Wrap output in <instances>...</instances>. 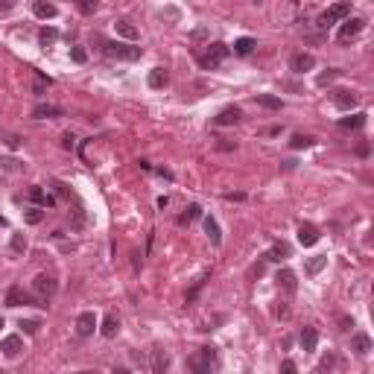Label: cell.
<instances>
[{
	"label": "cell",
	"instance_id": "44",
	"mask_svg": "<svg viewBox=\"0 0 374 374\" xmlns=\"http://www.w3.org/2000/svg\"><path fill=\"white\" fill-rule=\"evenodd\" d=\"M263 135H266V138H272V135H280V126H269V129H263Z\"/></svg>",
	"mask_w": 374,
	"mask_h": 374
},
{
	"label": "cell",
	"instance_id": "26",
	"mask_svg": "<svg viewBox=\"0 0 374 374\" xmlns=\"http://www.w3.org/2000/svg\"><path fill=\"white\" fill-rule=\"evenodd\" d=\"M366 117H369V114L357 111V114H351V117H342L339 126H342V129H363V126H366Z\"/></svg>",
	"mask_w": 374,
	"mask_h": 374
},
{
	"label": "cell",
	"instance_id": "14",
	"mask_svg": "<svg viewBox=\"0 0 374 374\" xmlns=\"http://www.w3.org/2000/svg\"><path fill=\"white\" fill-rule=\"evenodd\" d=\"M64 111L59 105H50V102H38L35 108H32V117L35 120H44V117H62Z\"/></svg>",
	"mask_w": 374,
	"mask_h": 374
},
{
	"label": "cell",
	"instance_id": "35",
	"mask_svg": "<svg viewBox=\"0 0 374 374\" xmlns=\"http://www.w3.org/2000/svg\"><path fill=\"white\" fill-rule=\"evenodd\" d=\"M21 327H24V333L35 336V333H38V327H41V322H35V319H21Z\"/></svg>",
	"mask_w": 374,
	"mask_h": 374
},
{
	"label": "cell",
	"instance_id": "6",
	"mask_svg": "<svg viewBox=\"0 0 374 374\" xmlns=\"http://www.w3.org/2000/svg\"><path fill=\"white\" fill-rule=\"evenodd\" d=\"M6 304H9V307H21V304H35V307H47L44 301H38V298H32L30 292H24L21 286H12V289L6 292Z\"/></svg>",
	"mask_w": 374,
	"mask_h": 374
},
{
	"label": "cell",
	"instance_id": "41",
	"mask_svg": "<svg viewBox=\"0 0 374 374\" xmlns=\"http://www.w3.org/2000/svg\"><path fill=\"white\" fill-rule=\"evenodd\" d=\"M6 146H9V149H18V146H21V138H15V135H6Z\"/></svg>",
	"mask_w": 374,
	"mask_h": 374
},
{
	"label": "cell",
	"instance_id": "47",
	"mask_svg": "<svg viewBox=\"0 0 374 374\" xmlns=\"http://www.w3.org/2000/svg\"><path fill=\"white\" fill-rule=\"evenodd\" d=\"M3 164H6V170H15V167H18V161H15V158H6Z\"/></svg>",
	"mask_w": 374,
	"mask_h": 374
},
{
	"label": "cell",
	"instance_id": "29",
	"mask_svg": "<svg viewBox=\"0 0 374 374\" xmlns=\"http://www.w3.org/2000/svg\"><path fill=\"white\" fill-rule=\"evenodd\" d=\"M257 105L278 111V108H280V99H278V96H272V94H257Z\"/></svg>",
	"mask_w": 374,
	"mask_h": 374
},
{
	"label": "cell",
	"instance_id": "49",
	"mask_svg": "<svg viewBox=\"0 0 374 374\" xmlns=\"http://www.w3.org/2000/svg\"><path fill=\"white\" fill-rule=\"evenodd\" d=\"M3 225H6V219H3V217H0V228H3Z\"/></svg>",
	"mask_w": 374,
	"mask_h": 374
},
{
	"label": "cell",
	"instance_id": "23",
	"mask_svg": "<svg viewBox=\"0 0 374 374\" xmlns=\"http://www.w3.org/2000/svg\"><path fill=\"white\" fill-rule=\"evenodd\" d=\"M275 280H278V283L286 289V292H289V295H292V292H295V286H298V283H295V272H289V269H280Z\"/></svg>",
	"mask_w": 374,
	"mask_h": 374
},
{
	"label": "cell",
	"instance_id": "40",
	"mask_svg": "<svg viewBox=\"0 0 374 374\" xmlns=\"http://www.w3.org/2000/svg\"><path fill=\"white\" fill-rule=\"evenodd\" d=\"M280 374H298L295 363H292V360H283V363H280Z\"/></svg>",
	"mask_w": 374,
	"mask_h": 374
},
{
	"label": "cell",
	"instance_id": "15",
	"mask_svg": "<svg viewBox=\"0 0 374 374\" xmlns=\"http://www.w3.org/2000/svg\"><path fill=\"white\" fill-rule=\"evenodd\" d=\"M351 351H354V354H360V357H363V354H369V351H372V336H369V333H363V330H360V333H354V336H351Z\"/></svg>",
	"mask_w": 374,
	"mask_h": 374
},
{
	"label": "cell",
	"instance_id": "16",
	"mask_svg": "<svg viewBox=\"0 0 374 374\" xmlns=\"http://www.w3.org/2000/svg\"><path fill=\"white\" fill-rule=\"evenodd\" d=\"M170 369V354L164 348H155L152 351V374H167Z\"/></svg>",
	"mask_w": 374,
	"mask_h": 374
},
{
	"label": "cell",
	"instance_id": "25",
	"mask_svg": "<svg viewBox=\"0 0 374 374\" xmlns=\"http://www.w3.org/2000/svg\"><path fill=\"white\" fill-rule=\"evenodd\" d=\"M205 231H208V237H211L214 246H222V234H219V225L214 217H205Z\"/></svg>",
	"mask_w": 374,
	"mask_h": 374
},
{
	"label": "cell",
	"instance_id": "3",
	"mask_svg": "<svg viewBox=\"0 0 374 374\" xmlns=\"http://www.w3.org/2000/svg\"><path fill=\"white\" fill-rule=\"evenodd\" d=\"M214 366H217V348H199L190 357L193 374H214Z\"/></svg>",
	"mask_w": 374,
	"mask_h": 374
},
{
	"label": "cell",
	"instance_id": "27",
	"mask_svg": "<svg viewBox=\"0 0 374 374\" xmlns=\"http://www.w3.org/2000/svg\"><path fill=\"white\" fill-rule=\"evenodd\" d=\"M325 266H327V254H316L307 260V275H319Z\"/></svg>",
	"mask_w": 374,
	"mask_h": 374
},
{
	"label": "cell",
	"instance_id": "8",
	"mask_svg": "<svg viewBox=\"0 0 374 374\" xmlns=\"http://www.w3.org/2000/svg\"><path fill=\"white\" fill-rule=\"evenodd\" d=\"M316 67V56L313 53H295L292 59H289V70L292 73H307Z\"/></svg>",
	"mask_w": 374,
	"mask_h": 374
},
{
	"label": "cell",
	"instance_id": "10",
	"mask_svg": "<svg viewBox=\"0 0 374 374\" xmlns=\"http://www.w3.org/2000/svg\"><path fill=\"white\" fill-rule=\"evenodd\" d=\"M94 330H96V316L91 310L79 313V319H76V333L79 336H91Z\"/></svg>",
	"mask_w": 374,
	"mask_h": 374
},
{
	"label": "cell",
	"instance_id": "7",
	"mask_svg": "<svg viewBox=\"0 0 374 374\" xmlns=\"http://www.w3.org/2000/svg\"><path fill=\"white\" fill-rule=\"evenodd\" d=\"M56 289H59V283H56L53 275H38V278L32 280V292H35V295H41V298L56 295Z\"/></svg>",
	"mask_w": 374,
	"mask_h": 374
},
{
	"label": "cell",
	"instance_id": "11",
	"mask_svg": "<svg viewBox=\"0 0 374 374\" xmlns=\"http://www.w3.org/2000/svg\"><path fill=\"white\" fill-rule=\"evenodd\" d=\"M298 243L301 246H316L319 243V228L313 222H301L298 225Z\"/></svg>",
	"mask_w": 374,
	"mask_h": 374
},
{
	"label": "cell",
	"instance_id": "19",
	"mask_svg": "<svg viewBox=\"0 0 374 374\" xmlns=\"http://www.w3.org/2000/svg\"><path fill=\"white\" fill-rule=\"evenodd\" d=\"M0 351H3L6 357H18V354L24 351V342H21V336H6V339L0 342Z\"/></svg>",
	"mask_w": 374,
	"mask_h": 374
},
{
	"label": "cell",
	"instance_id": "22",
	"mask_svg": "<svg viewBox=\"0 0 374 374\" xmlns=\"http://www.w3.org/2000/svg\"><path fill=\"white\" fill-rule=\"evenodd\" d=\"M114 30H117V35L126 38V41H138V30H135L129 21H123V18H120V21H114Z\"/></svg>",
	"mask_w": 374,
	"mask_h": 374
},
{
	"label": "cell",
	"instance_id": "39",
	"mask_svg": "<svg viewBox=\"0 0 374 374\" xmlns=\"http://www.w3.org/2000/svg\"><path fill=\"white\" fill-rule=\"evenodd\" d=\"M79 12H85V15H94V12H96V3H91V0H79Z\"/></svg>",
	"mask_w": 374,
	"mask_h": 374
},
{
	"label": "cell",
	"instance_id": "28",
	"mask_svg": "<svg viewBox=\"0 0 374 374\" xmlns=\"http://www.w3.org/2000/svg\"><path fill=\"white\" fill-rule=\"evenodd\" d=\"M56 38H59V30H56V27H41V30H38V41H41L44 47L56 44Z\"/></svg>",
	"mask_w": 374,
	"mask_h": 374
},
{
	"label": "cell",
	"instance_id": "17",
	"mask_svg": "<svg viewBox=\"0 0 374 374\" xmlns=\"http://www.w3.org/2000/svg\"><path fill=\"white\" fill-rule=\"evenodd\" d=\"M298 342H301V348H304L307 354H313V351H316V345H319V330H316V327H310V325H307V327L301 330V336H298Z\"/></svg>",
	"mask_w": 374,
	"mask_h": 374
},
{
	"label": "cell",
	"instance_id": "21",
	"mask_svg": "<svg viewBox=\"0 0 374 374\" xmlns=\"http://www.w3.org/2000/svg\"><path fill=\"white\" fill-rule=\"evenodd\" d=\"M30 199L35 202V208H41V205H44V208H53V205H56V199H53L50 193H44L41 187H32V190H30Z\"/></svg>",
	"mask_w": 374,
	"mask_h": 374
},
{
	"label": "cell",
	"instance_id": "5",
	"mask_svg": "<svg viewBox=\"0 0 374 374\" xmlns=\"http://www.w3.org/2000/svg\"><path fill=\"white\" fill-rule=\"evenodd\" d=\"M363 27H366V21H363V18H348L342 27H339V32H336V41H339V44L354 41V38L363 32Z\"/></svg>",
	"mask_w": 374,
	"mask_h": 374
},
{
	"label": "cell",
	"instance_id": "38",
	"mask_svg": "<svg viewBox=\"0 0 374 374\" xmlns=\"http://www.w3.org/2000/svg\"><path fill=\"white\" fill-rule=\"evenodd\" d=\"M339 73H342V70H327V73H322V76L316 79V85H327V82H333Z\"/></svg>",
	"mask_w": 374,
	"mask_h": 374
},
{
	"label": "cell",
	"instance_id": "30",
	"mask_svg": "<svg viewBox=\"0 0 374 374\" xmlns=\"http://www.w3.org/2000/svg\"><path fill=\"white\" fill-rule=\"evenodd\" d=\"M283 257H289V246L286 243H275L272 251L266 254V260H283Z\"/></svg>",
	"mask_w": 374,
	"mask_h": 374
},
{
	"label": "cell",
	"instance_id": "12",
	"mask_svg": "<svg viewBox=\"0 0 374 374\" xmlns=\"http://www.w3.org/2000/svg\"><path fill=\"white\" fill-rule=\"evenodd\" d=\"M240 117H243V111H240L237 105H228V108H222L217 117H214V123L217 126H234Z\"/></svg>",
	"mask_w": 374,
	"mask_h": 374
},
{
	"label": "cell",
	"instance_id": "50",
	"mask_svg": "<svg viewBox=\"0 0 374 374\" xmlns=\"http://www.w3.org/2000/svg\"><path fill=\"white\" fill-rule=\"evenodd\" d=\"M79 374H96V372H79Z\"/></svg>",
	"mask_w": 374,
	"mask_h": 374
},
{
	"label": "cell",
	"instance_id": "45",
	"mask_svg": "<svg viewBox=\"0 0 374 374\" xmlns=\"http://www.w3.org/2000/svg\"><path fill=\"white\" fill-rule=\"evenodd\" d=\"M357 155H360V158L369 155V143H360V146H357Z\"/></svg>",
	"mask_w": 374,
	"mask_h": 374
},
{
	"label": "cell",
	"instance_id": "37",
	"mask_svg": "<svg viewBox=\"0 0 374 374\" xmlns=\"http://www.w3.org/2000/svg\"><path fill=\"white\" fill-rule=\"evenodd\" d=\"M70 59H73L76 64H85L88 62V53H85L82 47H73V50H70Z\"/></svg>",
	"mask_w": 374,
	"mask_h": 374
},
{
	"label": "cell",
	"instance_id": "31",
	"mask_svg": "<svg viewBox=\"0 0 374 374\" xmlns=\"http://www.w3.org/2000/svg\"><path fill=\"white\" fill-rule=\"evenodd\" d=\"M196 217H202V208H199V205H190L185 214L179 217V225H190V222H193Z\"/></svg>",
	"mask_w": 374,
	"mask_h": 374
},
{
	"label": "cell",
	"instance_id": "24",
	"mask_svg": "<svg viewBox=\"0 0 374 374\" xmlns=\"http://www.w3.org/2000/svg\"><path fill=\"white\" fill-rule=\"evenodd\" d=\"M254 47H257V41L249 38V35H243V38H237V41H234V53H237V56H249Z\"/></svg>",
	"mask_w": 374,
	"mask_h": 374
},
{
	"label": "cell",
	"instance_id": "33",
	"mask_svg": "<svg viewBox=\"0 0 374 374\" xmlns=\"http://www.w3.org/2000/svg\"><path fill=\"white\" fill-rule=\"evenodd\" d=\"M9 246H12L15 254H24V251H27V237H24V234H12V243H9Z\"/></svg>",
	"mask_w": 374,
	"mask_h": 374
},
{
	"label": "cell",
	"instance_id": "52",
	"mask_svg": "<svg viewBox=\"0 0 374 374\" xmlns=\"http://www.w3.org/2000/svg\"><path fill=\"white\" fill-rule=\"evenodd\" d=\"M0 374H3V369H0Z\"/></svg>",
	"mask_w": 374,
	"mask_h": 374
},
{
	"label": "cell",
	"instance_id": "2",
	"mask_svg": "<svg viewBox=\"0 0 374 374\" xmlns=\"http://www.w3.org/2000/svg\"><path fill=\"white\" fill-rule=\"evenodd\" d=\"M228 44H222V41H214V44H208V50L199 56V67L202 70H217L219 64L228 59Z\"/></svg>",
	"mask_w": 374,
	"mask_h": 374
},
{
	"label": "cell",
	"instance_id": "32",
	"mask_svg": "<svg viewBox=\"0 0 374 374\" xmlns=\"http://www.w3.org/2000/svg\"><path fill=\"white\" fill-rule=\"evenodd\" d=\"M289 146H292V149H307V146H313V138L310 135H292Z\"/></svg>",
	"mask_w": 374,
	"mask_h": 374
},
{
	"label": "cell",
	"instance_id": "20",
	"mask_svg": "<svg viewBox=\"0 0 374 374\" xmlns=\"http://www.w3.org/2000/svg\"><path fill=\"white\" fill-rule=\"evenodd\" d=\"M146 82H149V88H164V85L170 82V73H167V67H152Z\"/></svg>",
	"mask_w": 374,
	"mask_h": 374
},
{
	"label": "cell",
	"instance_id": "1",
	"mask_svg": "<svg viewBox=\"0 0 374 374\" xmlns=\"http://www.w3.org/2000/svg\"><path fill=\"white\" fill-rule=\"evenodd\" d=\"M99 44H102V53L108 59H117V62H135V59L143 56V50L135 47V44H123V41H99Z\"/></svg>",
	"mask_w": 374,
	"mask_h": 374
},
{
	"label": "cell",
	"instance_id": "36",
	"mask_svg": "<svg viewBox=\"0 0 374 374\" xmlns=\"http://www.w3.org/2000/svg\"><path fill=\"white\" fill-rule=\"evenodd\" d=\"M205 280H211V275H205L202 280H196V286H193V289H187V304H193V301H196V295H199V289L205 286Z\"/></svg>",
	"mask_w": 374,
	"mask_h": 374
},
{
	"label": "cell",
	"instance_id": "51",
	"mask_svg": "<svg viewBox=\"0 0 374 374\" xmlns=\"http://www.w3.org/2000/svg\"><path fill=\"white\" fill-rule=\"evenodd\" d=\"M0 327H3V319H0Z\"/></svg>",
	"mask_w": 374,
	"mask_h": 374
},
{
	"label": "cell",
	"instance_id": "18",
	"mask_svg": "<svg viewBox=\"0 0 374 374\" xmlns=\"http://www.w3.org/2000/svg\"><path fill=\"white\" fill-rule=\"evenodd\" d=\"M117 330H120V319H117L114 313H108V316L102 319V327H99V333H102L105 339H111V336H117Z\"/></svg>",
	"mask_w": 374,
	"mask_h": 374
},
{
	"label": "cell",
	"instance_id": "34",
	"mask_svg": "<svg viewBox=\"0 0 374 374\" xmlns=\"http://www.w3.org/2000/svg\"><path fill=\"white\" fill-rule=\"evenodd\" d=\"M24 219H27L30 225H38V222L44 219V211H41V208H27V211H24Z\"/></svg>",
	"mask_w": 374,
	"mask_h": 374
},
{
	"label": "cell",
	"instance_id": "43",
	"mask_svg": "<svg viewBox=\"0 0 374 374\" xmlns=\"http://www.w3.org/2000/svg\"><path fill=\"white\" fill-rule=\"evenodd\" d=\"M278 319H289V307L280 301V307H278Z\"/></svg>",
	"mask_w": 374,
	"mask_h": 374
},
{
	"label": "cell",
	"instance_id": "9",
	"mask_svg": "<svg viewBox=\"0 0 374 374\" xmlns=\"http://www.w3.org/2000/svg\"><path fill=\"white\" fill-rule=\"evenodd\" d=\"M333 105H336L339 111H351V108L357 105V94L348 91V88H336V91H333Z\"/></svg>",
	"mask_w": 374,
	"mask_h": 374
},
{
	"label": "cell",
	"instance_id": "48",
	"mask_svg": "<svg viewBox=\"0 0 374 374\" xmlns=\"http://www.w3.org/2000/svg\"><path fill=\"white\" fill-rule=\"evenodd\" d=\"M12 9V3H0V12H9Z\"/></svg>",
	"mask_w": 374,
	"mask_h": 374
},
{
	"label": "cell",
	"instance_id": "13",
	"mask_svg": "<svg viewBox=\"0 0 374 374\" xmlns=\"http://www.w3.org/2000/svg\"><path fill=\"white\" fill-rule=\"evenodd\" d=\"M32 12H35V18H41V21H50V18L59 15L56 3H47V0H35V3H32Z\"/></svg>",
	"mask_w": 374,
	"mask_h": 374
},
{
	"label": "cell",
	"instance_id": "42",
	"mask_svg": "<svg viewBox=\"0 0 374 374\" xmlns=\"http://www.w3.org/2000/svg\"><path fill=\"white\" fill-rule=\"evenodd\" d=\"M73 140H76L73 135H64V138H62V146H64V149H73Z\"/></svg>",
	"mask_w": 374,
	"mask_h": 374
},
{
	"label": "cell",
	"instance_id": "4",
	"mask_svg": "<svg viewBox=\"0 0 374 374\" xmlns=\"http://www.w3.org/2000/svg\"><path fill=\"white\" fill-rule=\"evenodd\" d=\"M351 15V3H333L330 9H325L322 15H319V21H316V27L322 32H327L336 21H342V18H348Z\"/></svg>",
	"mask_w": 374,
	"mask_h": 374
},
{
	"label": "cell",
	"instance_id": "46",
	"mask_svg": "<svg viewBox=\"0 0 374 374\" xmlns=\"http://www.w3.org/2000/svg\"><path fill=\"white\" fill-rule=\"evenodd\" d=\"M339 325H342V330H348V327H354V322H351L348 316H342V319H339Z\"/></svg>",
	"mask_w": 374,
	"mask_h": 374
}]
</instances>
